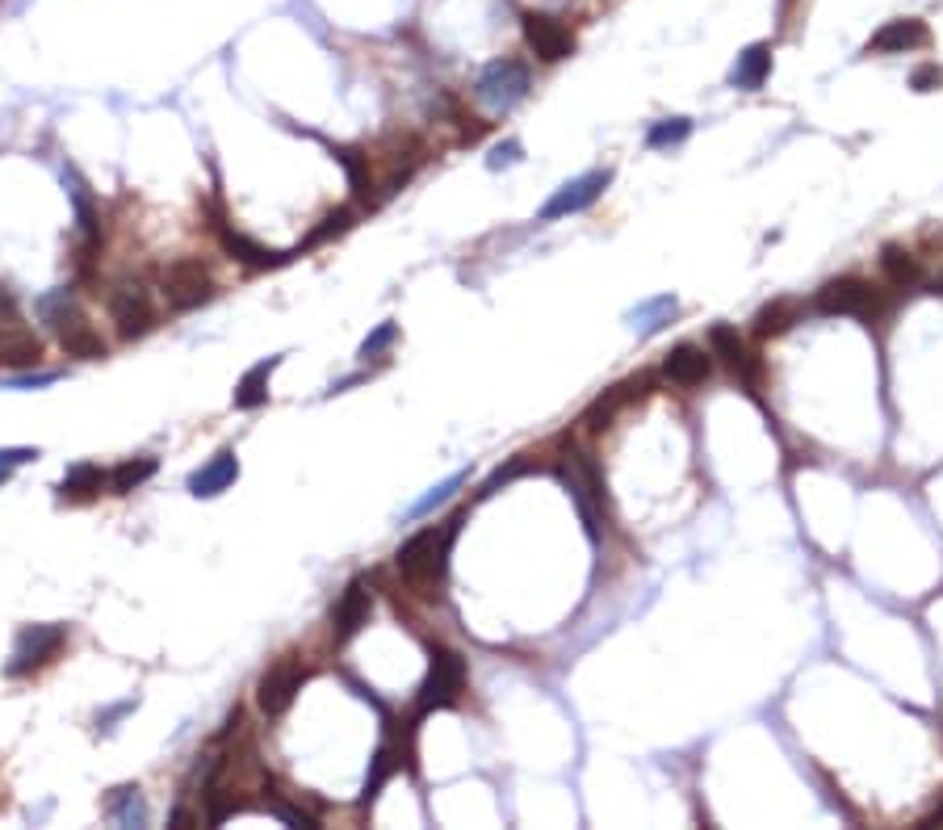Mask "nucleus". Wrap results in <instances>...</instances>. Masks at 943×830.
<instances>
[{"label":"nucleus","mask_w":943,"mask_h":830,"mask_svg":"<svg viewBox=\"0 0 943 830\" xmlns=\"http://www.w3.org/2000/svg\"><path fill=\"white\" fill-rule=\"evenodd\" d=\"M461 520L466 516H449L445 525H432V529H420L415 537H407L395 554V563L403 570V579L420 596H440L445 588V575H449V554H454V541L461 533Z\"/></svg>","instance_id":"obj_1"},{"label":"nucleus","mask_w":943,"mask_h":830,"mask_svg":"<svg viewBox=\"0 0 943 830\" xmlns=\"http://www.w3.org/2000/svg\"><path fill=\"white\" fill-rule=\"evenodd\" d=\"M38 315L55 327L59 349L68 357H76V361H106L109 357V345L101 340V332L88 323V315L76 306V294L68 286L38 298Z\"/></svg>","instance_id":"obj_2"},{"label":"nucleus","mask_w":943,"mask_h":830,"mask_svg":"<svg viewBox=\"0 0 943 830\" xmlns=\"http://www.w3.org/2000/svg\"><path fill=\"white\" fill-rule=\"evenodd\" d=\"M461 693H466V659L449 646H432L428 675H424L420 697H415V713L424 718L432 709H449V705H458Z\"/></svg>","instance_id":"obj_3"},{"label":"nucleus","mask_w":943,"mask_h":830,"mask_svg":"<svg viewBox=\"0 0 943 830\" xmlns=\"http://www.w3.org/2000/svg\"><path fill=\"white\" fill-rule=\"evenodd\" d=\"M68 642V625L59 621H47V625H22L17 638H13V659L4 663V675L9 679H26L34 671H43L47 663H55V654Z\"/></svg>","instance_id":"obj_4"},{"label":"nucleus","mask_w":943,"mask_h":830,"mask_svg":"<svg viewBox=\"0 0 943 830\" xmlns=\"http://www.w3.org/2000/svg\"><path fill=\"white\" fill-rule=\"evenodd\" d=\"M822 315H856V320H876V315H885V294L872 286V281H863V277H835V281H826L822 290H818V302H813Z\"/></svg>","instance_id":"obj_5"},{"label":"nucleus","mask_w":943,"mask_h":830,"mask_svg":"<svg viewBox=\"0 0 943 830\" xmlns=\"http://www.w3.org/2000/svg\"><path fill=\"white\" fill-rule=\"evenodd\" d=\"M215 277H210V268L202 265L197 256H181V261H172V265L164 268V302H168V311H197V306H206L210 298H215Z\"/></svg>","instance_id":"obj_6"},{"label":"nucleus","mask_w":943,"mask_h":830,"mask_svg":"<svg viewBox=\"0 0 943 830\" xmlns=\"http://www.w3.org/2000/svg\"><path fill=\"white\" fill-rule=\"evenodd\" d=\"M479 101L491 109H512L529 97V68L520 59H495L479 76Z\"/></svg>","instance_id":"obj_7"},{"label":"nucleus","mask_w":943,"mask_h":830,"mask_svg":"<svg viewBox=\"0 0 943 830\" xmlns=\"http://www.w3.org/2000/svg\"><path fill=\"white\" fill-rule=\"evenodd\" d=\"M306 679H311V671H306V663H298L294 654L277 659V663L261 675V688H256L261 713H265V718H281V713L294 705V697L302 693Z\"/></svg>","instance_id":"obj_8"},{"label":"nucleus","mask_w":943,"mask_h":830,"mask_svg":"<svg viewBox=\"0 0 943 830\" xmlns=\"http://www.w3.org/2000/svg\"><path fill=\"white\" fill-rule=\"evenodd\" d=\"M109 315L118 323V336L122 340H138L156 327V306H152V294L138 286V281H122L118 290H109Z\"/></svg>","instance_id":"obj_9"},{"label":"nucleus","mask_w":943,"mask_h":830,"mask_svg":"<svg viewBox=\"0 0 943 830\" xmlns=\"http://www.w3.org/2000/svg\"><path fill=\"white\" fill-rule=\"evenodd\" d=\"M608 181H613V172L604 168V172H588V177H575V181H566L545 206L537 210L541 222H554V218H566V215H579V210H588L595 197L608 189Z\"/></svg>","instance_id":"obj_10"},{"label":"nucleus","mask_w":943,"mask_h":830,"mask_svg":"<svg viewBox=\"0 0 943 830\" xmlns=\"http://www.w3.org/2000/svg\"><path fill=\"white\" fill-rule=\"evenodd\" d=\"M566 486H570V500H575V508L583 516V529L588 537H600V516H595V500H604V491H600V470H595L592 461L583 454H575V461L563 470Z\"/></svg>","instance_id":"obj_11"},{"label":"nucleus","mask_w":943,"mask_h":830,"mask_svg":"<svg viewBox=\"0 0 943 830\" xmlns=\"http://www.w3.org/2000/svg\"><path fill=\"white\" fill-rule=\"evenodd\" d=\"M370 613H374V584L365 575L349 579V588L340 596L336 613H331V629H336V642H349L352 634H361L370 625Z\"/></svg>","instance_id":"obj_12"},{"label":"nucleus","mask_w":943,"mask_h":830,"mask_svg":"<svg viewBox=\"0 0 943 830\" xmlns=\"http://www.w3.org/2000/svg\"><path fill=\"white\" fill-rule=\"evenodd\" d=\"M524 43L541 63H558L575 51V34L558 17H545V13H524Z\"/></svg>","instance_id":"obj_13"},{"label":"nucleus","mask_w":943,"mask_h":830,"mask_svg":"<svg viewBox=\"0 0 943 830\" xmlns=\"http://www.w3.org/2000/svg\"><path fill=\"white\" fill-rule=\"evenodd\" d=\"M210 227H215V236H218V243H222V252H227L231 261L247 265V268H277V265H286V261H290V252H273V248H265V243H256L252 236L235 231V227H231V222H222V218H215Z\"/></svg>","instance_id":"obj_14"},{"label":"nucleus","mask_w":943,"mask_h":830,"mask_svg":"<svg viewBox=\"0 0 943 830\" xmlns=\"http://www.w3.org/2000/svg\"><path fill=\"white\" fill-rule=\"evenodd\" d=\"M927 43H931L927 22H918V17H897V22H885V26L872 34L868 55H906V51L927 47Z\"/></svg>","instance_id":"obj_15"},{"label":"nucleus","mask_w":943,"mask_h":830,"mask_svg":"<svg viewBox=\"0 0 943 830\" xmlns=\"http://www.w3.org/2000/svg\"><path fill=\"white\" fill-rule=\"evenodd\" d=\"M709 349H713V357H722V361H726L729 370L742 377L747 386L759 382V365H754L747 340L738 336V327H729V323H713V332H709Z\"/></svg>","instance_id":"obj_16"},{"label":"nucleus","mask_w":943,"mask_h":830,"mask_svg":"<svg viewBox=\"0 0 943 830\" xmlns=\"http://www.w3.org/2000/svg\"><path fill=\"white\" fill-rule=\"evenodd\" d=\"M235 479H240V457H235V449H222V454L210 457L202 470L189 474V495L215 500V495H222Z\"/></svg>","instance_id":"obj_17"},{"label":"nucleus","mask_w":943,"mask_h":830,"mask_svg":"<svg viewBox=\"0 0 943 830\" xmlns=\"http://www.w3.org/2000/svg\"><path fill=\"white\" fill-rule=\"evenodd\" d=\"M646 386H650V377H629V382H620V386H613V390H604V395L583 411V424H588L592 432H604L613 420H617L620 407H629L633 399L646 395Z\"/></svg>","instance_id":"obj_18"},{"label":"nucleus","mask_w":943,"mask_h":830,"mask_svg":"<svg viewBox=\"0 0 943 830\" xmlns=\"http://www.w3.org/2000/svg\"><path fill=\"white\" fill-rule=\"evenodd\" d=\"M38 361H43V340L26 323H0V365H38Z\"/></svg>","instance_id":"obj_19"},{"label":"nucleus","mask_w":943,"mask_h":830,"mask_svg":"<svg viewBox=\"0 0 943 830\" xmlns=\"http://www.w3.org/2000/svg\"><path fill=\"white\" fill-rule=\"evenodd\" d=\"M63 181H68L72 206H76V231H81L84 252H97V248H101V227H97V206H93V197H88V185L81 181L76 168H63Z\"/></svg>","instance_id":"obj_20"},{"label":"nucleus","mask_w":943,"mask_h":830,"mask_svg":"<svg viewBox=\"0 0 943 830\" xmlns=\"http://www.w3.org/2000/svg\"><path fill=\"white\" fill-rule=\"evenodd\" d=\"M663 374L672 377V382H679V386H701L704 377L713 374V357L701 345H679L663 361Z\"/></svg>","instance_id":"obj_21"},{"label":"nucleus","mask_w":943,"mask_h":830,"mask_svg":"<svg viewBox=\"0 0 943 830\" xmlns=\"http://www.w3.org/2000/svg\"><path fill=\"white\" fill-rule=\"evenodd\" d=\"M277 365H281V357H265V361H256V365L240 377V386H235L231 402H235L240 411H256V407H265V402H269V377Z\"/></svg>","instance_id":"obj_22"},{"label":"nucleus","mask_w":943,"mask_h":830,"mask_svg":"<svg viewBox=\"0 0 943 830\" xmlns=\"http://www.w3.org/2000/svg\"><path fill=\"white\" fill-rule=\"evenodd\" d=\"M772 76V47L767 43H754V47H747V51L738 55V63L729 68V84L734 88H763V81Z\"/></svg>","instance_id":"obj_23"},{"label":"nucleus","mask_w":943,"mask_h":830,"mask_svg":"<svg viewBox=\"0 0 943 830\" xmlns=\"http://www.w3.org/2000/svg\"><path fill=\"white\" fill-rule=\"evenodd\" d=\"M106 482H109V474L101 470V466L81 461V466H72V470L63 474V482H59V495H63V500H76V504H84V500L101 495V486H106Z\"/></svg>","instance_id":"obj_24"},{"label":"nucleus","mask_w":943,"mask_h":830,"mask_svg":"<svg viewBox=\"0 0 943 830\" xmlns=\"http://www.w3.org/2000/svg\"><path fill=\"white\" fill-rule=\"evenodd\" d=\"M881 273L890 277V286H897V290H910V286L922 281L918 261L906 248H897V243H885V248H881Z\"/></svg>","instance_id":"obj_25"},{"label":"nucleus","mask_w":943,"mask_h":830,"mask_svg":"<svg viewBox=\"0 0 943 830\" xmlns=\"http://www.w3.org/2000/svg\"><path fill=\"white\" fill-rule=\"evenodd\" d=\"M106 814L118 822V827H143V822H147V805H143L138 784H122V789H113L109 802H106Z\"/></svg>","instance_id":"obj_26"},{"label":"nucleus","mask_w":943,"mask_h":830,"mask_svg":"<svg viewBox=\"0 0 943 830\" xmlns=\"http://www.w3.org/2000/svg\"><path fill=\"white\" fill-rule=\"evenodd\" d=\"M331 160L344 168L349 189L356 193V197L370 193V185H374V168H370V156H365V152H356V147H331Z\"/></svg>","instance_id":"obj_27"},{"label":"nucleus","mask_w":943,"mask_h":830,"mask_svg":"<svg viewBox=\"0 0 943 830\" xmlns=\"http://www.w3.org/2000/svg\"><path fill=\"white\" fill-rule=\"evenodd\" d=\"M156 470H160V461H156V457H135V461H122V466L109 474V486H113V495H131V491H138V486L152 479Z\"/></svg>","instance_id":"obj_28"},{"label":"nucleus","mask_w":943,"mask_h":830,"mask_svg":"<svg viewBox=\"0 0 943 830\" xmlns=\"http://www.w3.org/2000/svg\"><path fill=\"white\" fill-rule=\"evenodd\" d=\"M797 302H772V306H763L759 315H754V336L759 340H767V336H781V332H788L793 323H797Z\"/></svg>","instance_id":"obj_29"},{"label":"nucleus","mask_w":943,"mask_h":830,"mask_svg":"<svg viewBox=\"0 0 943 830\" xmlns=\"http://www.w3.org/2000/svg\"><path fill=\"white\" fill-rule=\"evenodd\" d=\"M466 482H470V470H458V474H449L445 482H436V486H432L428 495H424V500H420L415 508L407 512V516H411V520H420V516H432V512L440 508V504H449V500L458 495Z\"/></svg>","instance_id":"obj_30"},{"label":"nucleus","mask_w":943,"mask_h":830,"mask_svg":"<svg viewBox=\"0 0 943 830\" xmlns=\"http://www.w3.org/2000/svg\"><path fill=\"white\" fill-rule=\"evenodd\" d=\"M395 755H399V750L390 747V738H386V743L374 750V772H370V780H365V802H374L377 793H382V784L390 780V772L399 768V759H395Z\"/></svg>","instance_id":"obj_31"},{"label":"nucleus","mask_w":943,"mask_h":830,"mask_svg":"<svg viewBox=\"0 0 943 830\" xmlns=\"http://www.w3.org/2000/svg\"><path fill=\"white\" fill-rule=\"evenodd\" d=\"M692 134V122L688 118H663V122H654L646 134L650 147H675V143H684Z\"/></svg>","instance_id":"obj_32"},{"label":"nucleus","mask_w":943,"mask_h":830,"mask_svg":"<svg viewBox=\"0 0 943 830\" xmlns=\"http://www.w3.org/2000/svg\"><path fill=\"white\" fill-rule=\"evenodd\" d=\"M349 227H352V210H349V206H340V210H331V215H327L324 222H319V227L306 236V243H302V248H319V243H327L331 236H344Z\"/></svg>","instance_id":"obj_33"},{"label":"nucleus","mask_w":943,"mask_h":830,"mask_svg":"<svg viewBox=\"0 0 943 830\" xmlns=\"http://www.w3.org/2000/svg\"><path fill=\"white\" fill-rule=\"evenodd\" d=\"M529 470H533V461H529V454H520V457H512V461H508V466H499V470H495V474H491V479L483 482V491H479V495H495V491H499V486H508V482H516L520 479V474H529Z\"/></svg>","instance_id":"obj_34"},{"label":"nucleus","mask_w":943,"mask_h":830,"mask_svg":"<svg viewBox=\"0 0 943 830\" xmlns=\"http://www.w3.org/2000/svg\"><path fill=\"white\" fill-rule=\"evenodd\" d=\"M672 315H675V298H654V302H646V306H642L633 320H646V323H642V336H650V332H658V327L672 320Z\"/></svg>","instance_id":"obj_35"},{"label":"nucleus","mask_w":943,"mask_h":830,"mask_svg":"<svg viewBox=\"0 0 943 830\" xmlns=\"http://www.w3.org/2000/svg\"><path fill=\"white\" fill-rule=\"evenodd\" d=\"M395 336H399V327L386 320V323H377V332L374 336H365V345H361V357L370 361V357H382V352L395 345Z\"/></svg>","instance_id":"obj_36"},{"label":"nucleus","mask_w":943,"mask_h":830,"mask_svg":"<svg viewBox=\"0 0 943 830\" xmlns=\"http://www.w3.org/2000/svg\"><path fill=\"white\" fill-rule=\"evenodd\" d=\"M38 449H29V445H17V449H0V482H9V474L17 470V466H26L34 461Z\"/></svg>","instance_id":"obj_37"},{"label":"nucleus","mask_w":943,"mask_h":830,"mask_svg":"<svg viewBox=\"0 0 943 830\" xmlns=\"http://www.w3.org/2000/svg\"><path fill=\"white\" fill-rule=\"evenodd\" d=\"M940 84H943V68H935V63L918 68L915 76H910V88H915V93H935Z\"/></svg>","instance_id":"obj_38"},{"label":"nucleus","mask_w":943,"mask_h":830,"mask_svg":"<svg viewBox=\"0 0 943 830\" xmlns=\"http://www.w3.org/2000/svg\"><path fill=\"white\" fill-rule=\"evenodd\" d=\"M135 709H138V700L131 697V700H122V705H113V709H106V713H97V730H101V734H109L113 725L122 722L126 713H135Z\"/></svg>","instance_id":"obj_39"},{"label":"nucleus","mask_w":943,"mask_h":830,"mask_svg":"<svg viewBox=\"0 0 943 830\" xmlns=\"http://www.w3.org/2000/svg\"><path fill=\"white\" fill-rule=\"evenodd\" d=\"M51 382H59V374H55V370H43V374H17V377H9V386H13V390H34V386H51Z\"/></svg>","instance_id":"obj_40"},{"label":"nucleus","mask_w":943,"mask_h":830,"mask_svg":"<svg viewBox=\"0 0 943 830\" xmlns=\"http://www.w3.org/2000/svg\"><path fill=\"white\" fill-rule=\"evenodd\" d=\"M520 160V143H499L491 156H486V168H504V164Z\"/></svg>","instance_id":"obj_41"},{"label":"nucleus","mask_w":943,"mask_h":830,"mask_svg":"<svg viewBox=\"0 0 943 830\" xmlns=\"http://www.w3.org/2000/svg\"><path fill=\"white\" fill-rule=\"evenodd\" d=\"M22 320V311H17V298L9 294V286H0V323H13Z\"/></svg>","instance_id":"obj_42"},{"label":"nucleus","mask_w":943,"mask_h":830,"mask_svg":"<svg viewBox=\"0 0 943 830\" xmlns=\"http://www.w3.org/2000/svg\"><path fill=\"white\" fill-rule=\"evenodd\" d=\"M172 827L189 830V827H193V814H189V809H177V814H172Z\"/></svg>","instance_id":"obj_43"}]
</instances>
